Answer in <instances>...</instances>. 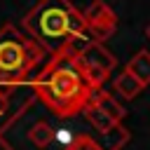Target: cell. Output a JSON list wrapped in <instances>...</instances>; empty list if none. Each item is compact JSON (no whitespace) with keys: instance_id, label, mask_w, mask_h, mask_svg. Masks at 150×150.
I'll return each mask as SVG.
<instances>
[{"instance_id":"1","label":"cell","mask_w":150,"mask_h":150,"mask_svg":"<svg viewBox=\"0 0 150 150\" xmlns=\"http://www.w3.org/2000/svg\"><path fill=\"white\" fill-rule=\"evenodd\" d=\"M28 84L33 98L59 120L82 115L84 105L91 101L94 94V89L84 80L75 45H66L52 52Z\"/></svg>"},{"instance_id":"2","label":"cell","mask_w":150,"mask_h":150,"mask_svg":"<svg viewBox=\"0 0 150 150\" xmlns=\"http://www.w3.org/2000/svg\"><path fill=\"white\" fill-rule=\"evenodd\" d=\"M80 117V115H77ZM77 117H35L19 131L7 124L0 127V148L5 150H117L110 143L96 141L84 127L75 124Z\"/></svg>"},{"instance_id":"3","label":"cell","mask_w":150,"mask_h":150,"mask_svg":"<svg viewBox=\"0 0 150 150\" xmlns=\"http://www.w3.org/2000/svg\"><path fill=\"white\" fill-rule=\"evenodd\" d=\"M21 30L30 40H35L47 54L66 45H87L91 40L82 12L70 0H38V5L23 14Z\"/></svg>"},{"instance_id":"4","label":"cell","mask_w":150,"mask_h":150,"mask_svg":"<svg viewBox=\"0 0 150 150\" xmlns=\"http://www.w3.org/2000/svg\"><path fill=\"white\" fill-rule=\"evenodd\" d=\"M47 56L49 54L19 26L9 21L0 26V87L12 91L19 84L30 82Z\"/></svg>"},{"instance_id":"5","label":"cell","mask_w":150,"mask_h":150,"mask_svg":"<svg viewBox=\"0 0 150 150\" xmlns=\"http://www.w3.org/2000/svg\"><path fill=\"white\" fill-rule=\"evenodd\" d=\"M77 61L82 66L84 80L89 82V87L94 91L96 89H103L108 75L117 66V56L110 49H105L103 42H96V40H89L87 45L77 47Z\"/></svg>"},{"instance_id":"6","label":"cell","mask_w":150,"mask_h":150,"mask_svg":"<svg viewBox=\"0 0 150 150\" xmlns=\"http://www.w3.org/2000/svg\"><path fill=\"white\" fill-rule=\"evenodd\" d=\"M82 19H84V26H87L91 40H96V42H105L117 30V14L103 0H91L89 7L82 12Z\"/></svg>"},{"instance_id":"7","label":"cell","mask_w":150,"mask_h":150,"mask_svg":"<svg viewBox=\"0 0 150 150\" xmlns=\"http://www.w3.org/2000/svg\"><path fill=\"white\" fill-rule=\"evenodd\" d=\"M82 117H84V120L89 122V127H91L94 131H98L101 136H110V134H115V131L122 127V124H117L112 117H108V115H105L101 108H96L91 101L84 105V110H82Z\"/></svg>"},{"instance_id":"8","label":"cell","mask_w":150,"mask_h":150,"mask_svg":"<svg viewBox=\"0 0 150 150\" xmlns=\"http://www.w3.org/2000/svg\"><path fill=\"white\" fill-rule=\"evenodd\" d=\"M91 103H94L96 108H101L108 117H112L117 124H122L124 117H127V108H124L112 94H108L105 89H96V91L91 94Z\"/></svg>"},{"instance_id":"9","label":"cell","mask_w":150,"mask_h":150,"mask_svg":"<svg viewBox=\"0 0 150 150\" xmlns=\"http://www.w3.org/2000/svg\"><path fill=\"white\" fill-rule=\"evenodd\" d=\"M124 70L131 73L143 87H148V84H150V52H148V49L136 52V54L129 59V63H127Z\"/></svg>"},{"instance_id":"10","label":"cell","mask_w":150,"mask_h":150,"mask_svg":"<svg viewBox=\"0 0 150 150\" xmlns=\"http://www.w3.org/2000/svg\"><path fill=\"white\" fill-rule=\"evenodd\" d=\"M112 89H115V94H120L122 98H127V101H131V98H136L145 87L131 75V73H127V70H122L115 80H112Z\"/></svg>"},{"instance_id":"11","label":"cell","mask_w":150,"mask_h":150,"mask_svg":"<svg viewBox=\"0 0 150 150\" xmlns=\"http://www.w3.org/2000/svg\"><path fill=\"white\" fill-rule=\"evenodd\" d=\"M9 89H5V87H0V117L9 110Z\"/></svg>"},{"instance_id":"12","label":"cell","mask_w":150,"mask_h":150,"mask_svg":"<svg viewBox=\"0 0 150 150\" xmlns=\"http://www.w3.org/2000/svg\"><path fill=\"white\" fill-rule=\"evenodd\" d=\"M145 38H148V40H150V23H148V26H145Z\"/></svg>"}]
</instances>
